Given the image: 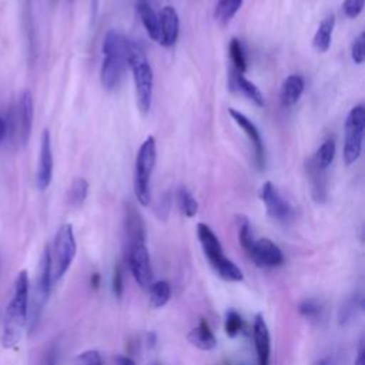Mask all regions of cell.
<instances>
[{
    "instance_id": "6da1fadb",
    "label": "cell",
    "mask_w": 365,
    "mask_h": 365,
    "mask_svg": "<svg viewBox=\"0 0 365 365\" xmlns=\"http://www.w3.org/2000/svg\"><path fill=\"white\" fill-rule=\"evenodd\" d=\"M29 275L23 269L14 278L13 287L0 309V342L3 348H14L29 322Z\"/></svg>"
},
{
    "instance_id": "7a4b0ae2",
    "label": "cell",
    "mask_w": 365,
    "mask_h": 365,
    "mask_svg": "<svg viewBox=\"0 0 365 365\" xmlns=\"http://www.w3.org/2000/svg\"><path fill=\"white\" fill-rule=\"evenodd\" d=\"M130 40L117 30H110L103 41V64L100 68V81L108 91L115 90L127 70V53Z\"/></svg>"
},
{
    "instance_id": "3957f363",
    "label": "cell",
    "mask_w": 365,
    "mask_h": 365,
    "mask_svg": "<svg viewBox=\"0 0 365 365\" xmlns=\"http://www.w3.org/2000/svg\"><path fill=\"white\" fill-rule=\"evenodd\" d=\"M4 117L6 140L9 144L19 150L26 147L30 140L34 117V103L31 93L24 90L7 108Z\"/></svg>"
},
{
    "instance_id": "277c9868",
    "label": "cell",
    "mask_w": 365,
    "mask_h": 365,
    "mask_svg": "<svg viewBox=\"0 0 365 365\" xmlns=\"http://www.w3.org/2000/svg\"><path fill=\"white\" fill-rule=\"evenodd\" d=\"M127 64L133 73L137 106L143 114H147L151 108V100H153V84H154L153 68L145 57L143 47L138 43H134L131 40L128 44Z\"/></svg>"
},
{
    "instance_id": "5b68a950",
    "label": "cell",
    "mask_w": 365,
    "mask_h": 365,
    "mask_svg": "<svg viewBox=\"0 0 365 365\" xmlns=\"http://www.w3.org/2000/svg\"><path fill=\"white\" fill-rule=\"evenodd\" d=\"M197 235L200 240V244L202 247V251L208 259V262L212 265L215 272L225 281L238 282L242 279V271L224 255L221 242L218 237L214 234V231L204 222H198L197 225Z\"/></svg>"
},
{
    "instance_id": "8992f818",
    "label": "cell",
    "mask_w": 365,
    "mask_h": 365,
    "mask_svg": "<svg viewBox=\"0 0 365 365\" xmlns=\"http://www.w3.org/2000/svg\"><path fill=\"white\" fill-rule=\"evenodd\" d=\"M50 251V274H51V281L56 282L58 281L70 268L76 251H77V244L74 238V231L73 225L66 222L60 225L54 235V241L51 248L48 247Z\"/></svg>"
},
{
    "instance_id": "52a82bcc",
    "label": "cell",
    "mask_w": 365,
    "mask_h": 365,
    "mask_svg": "<svg viewBox=\"0 0 365 365\" xmlns=\"http://www.w3.org/2000/svg\"><path fill=\"white\" fill-rule=\"evenodd\" d=\"M157 157L155 148V138L148 135L144 143L140 145V150L135 157V173H134V194L137 201L147 207L151 201L150 192V180L154 170Z\"/></svg>"
},
{
    "instance_id": "ba28073f",
    "label": "cell",
    "mask_w": 365,
    "mask_h": 365,
    "mask_svg": "<svg viewBox=\"0 0 365 365\" xmlns=\"http://www.w3.org/2000/svg\"><path fill=\"white\" fill-rule=\"evenodd\" d=\"M365 130V107L358 104L352 107L345 120V140H344V163L354 164L362 151V137Z\"/></svg>"
},
{
    "instance_id": "9c48e42d",
    "label": "cell",
    "mask_w": 365,
    "mask_h": 365,
    "mask_svg": "<svg viewBox=\"0 0 365 365\" xmlns=\"http://www.w3.org/2000/svg\"><path fill=\"white\" fill-rule=\"evenodd\" d=\"M51 274H50V251L48 247L44 248L41 259H40V267H38V274L36 278L34 289H33V297H31V305H29V327L33 329L36 324L40 319L41 311L47 302L50 289H51Z\"/></svg>"
},
{
    "instance_id": "30bf717a",
    "label": "cell",
    "mask_w": 365,
    "mask_h": 365,
    "mask_svg": "<svg viewBox=\"0 0 365 365\" xmlns=\"http://www.w3.org/2000/svg\"><path fill=\"white\" fill-rule=\"evenodd\" d=\"M259 198L265 205L267 214L282 224H287L292 220L294 217V210L289 205V202L281 195L278 188L271 182L267 181L262 184L259 190Z\"/></svg>"
},
{
    "instance_id": "8fae6325",
    "label": "cell",
    "mask_w": 365,
    "mask_h": 365,
    "mask_svg": "<svg viewBox=\"0 0 365 365\" xmlns=\"http://www.w3.org/2000/svg\"><path fill=\"white\" fill-rule=\"evenodd\" d=\"M128 264L131 274L141 288H150L153 279L150 252L145 242H135L128 245Z\"/></svg>"
},
{
    "instance_id": "7c38bea8",
    "label": "cell",
    "mask_w": 365,
    "mask_h": 365,
    "mask_svg": "<svg viewBox=\"0 0 365 365\" xmlns=\"http://www.w3.org/2000/svg\"><path fill=\"white\" fill-rule=\"evenodd\" d=\"M53 178V150H51V137L50 131L46 128L41 133L40 138V151L38 163L36 171V185L40 191L48 188Z\"/></svg>"
},
{
    "instance_id": "4fadbf2b",
    "label": "cell",
    "mask_w": 365,
    "mask_h": 365,
    "mask_svg": "<svg viewBox=\"0 0 365 365\" xmlns=\"http://www.w3.org/2000/svg\"><path fill=\"white\" fill-rule=\"evenodd\" d=\"M250 257L255 262V265L261 268H272L278 267L284 262V255L279 247L268 238L255 240L251 250L248 251Z\"/></svg>"
},
{
    "instance_id": "5bb4252c",
    "label": "cell",
    "mask_w": 365,
    "mask_h": 365,
    "mask_svg": "<svg viewBox=\"0 0 365 365\" xmlns=\"http://www.w3.org/2000/svg\"><path fill=\"white\" fill-rule=\"evenodd\" d=\"M228 113L232 117V120L237 123V125L245 133V135L251 141V144L254 147L255 164H257L258 170H264V165H265V150H264V143H262V138H261V134H259L258 128L241 111H238L235 108H228Z\"/></svg>"
},
{
    "instance_id": "9a60e30c",
    "label": "cell",
    "mask_w": 365,
    "mask_h": 365,
    "mask_svg": "<svg viewBox=\"0 0 365 365\" xmlns=\"http://www.w3.org/2000/svg\"><path fill=\"white\" fill-rule=\"evenodd\" d=\"M160 38L158 43L164 47H173L178 38L180 20L173 6H164L158 13Z\"/></svg>"
},
{
    "instance_id": "2e32d148",
    "label": "cell",
    "mask_w": 365,
    "mask_h": 365,
    "mask_svg": "<svg viewBox=\"0 0 365 365\" xmlns=\"http://www.w3.org/2000/svg\"><path fill=\"white\" fill-rule=\"evenodd\" d=\"M252 336H254L258 365H268L269 354H271V339H269V331H268L267 322L261 314H258L254 319Z\"/></svg>"
},
{
    "instance_id": "e0dca14e",
    "label": "cell",
    "mask_w": 365,
    "mask_h": 365,
    "mask_svg": "<svg viewBox=\"0 0 365 365\" xmlns=\"http://www.w3.org/2000/svg\"><path fill=\"white\" fill-rule=\"evenodd\" d=\"M228 87L231 91L242 94L244 97L251 100L258 107H262L265 104L264 96L259 91V88L252 81L245 78L242 73H240L237 70H231L230 78H228Z\"/></svg>"
},
{
    "instance_id": "ac0fdd59",
    "label": "cell",
    "mask_w": 365,
    "mask_h": 365,
    "mask_svg": "<svg viewBox=\"0 0 365 365\" xmlns=\"http://www.w3.org/2000/svg\"><path fill=\"white\" fill-rule=\"evenodd\" d=\"M188 341L201 351H211L217 346V338L214 336L210 324L202 318L197 327L188 332Z\"/></svg>"
},
{
    "instance_id": "d6986e66",
    "label": "cell",
    "mask_w": 365,
    "mask_h": 365,
    "mask_svg": "<svg viewBox=\"0 0 365 365\" xmlns=\"http://www.w3.org/2000/svg\"><path fill=\"white\" fill-rule=\"evenodd\" d=\"M307 173L311 182V192L317 202H324L327 200V178L325 170L319 168L312 157L307 161Z\"/></svg>"
},
{
    "instance_id": "ffe728a7",
    "label": "cell",
    "mask_w": 365,
    "mask_h": 365,
    "mask_svg": "<svg viewBox=\"0 0 365 365\" xmlns=\"http://www.w3.org/2000/svg\"><path fill=\"white\" fill-rule=\"evenodd\" d=\"M304 78L298 74H291L288 76L284 83H282V87H281V93H279V98H281V104L284 107H291L294 106L302 91H304Z\"/></svg>"
},
{
    "instance_id": "44dd1931",
    "label": "cell",
    "mask_w": 365,
    "mask_h": 365,
    "mask_svg": "<svg viewBox=\"0 0 365 365\" xmlns=\"http://www.w3.org/2000/svg\"><path fill=\"white\" fill-rule=\"evenodd\" d=\"M137 13H138V17H140L147 34L154 41H158V38H160L158 14L153 10V7L145 0H140L137 3Z\"/></svg>"
},
{
    "instance_id": "7402d4cb",
    "label": "cell",
    "mask_w": 365,
    "mask_h": 365,
    "mask_svg": "<svg viewBox=\"0 0 365 365\" xmlns=\"http://www.w3.org/2000/svg\"><path fill=\"white\" fill-rule=\"evenodd\" d=\"M125 232L128 238V245L135 242H145L144 224L140 214L130 207L125 212Z\"/></svg>"
},
{
    "instance_id": "603a6c76",
    "label": "cell",
    "mask_w": 365,
    "mask_h": 365,
    "mask_svg": "<svg viewBox=\"0 0 365 365\" xmlns=\"http://www.w3.org/2000/svg\"><path fill=\"white\" fill-rule=\"evenodd\" d=\"M334 26H335V17L327 16L318 26L315 36H314V47L321 51L325 53L329 46H331V38H332V31H334Z\"/></svg>"
},
{
    "instance_id": "cb8c5ba5",
    "label": "cell",
    "mask_w": 365,
    "mask_h": 365,
    "mask_svg": "<svg viewBox=\"0 0 365 365\" xmlns=\"http://www.w3.org/2000/svg\"><path fill=\"white\" fill-rule=\"evenodd\" d=\"M335 153H336V145H335V141L332 138H327L321 145L319 148L315 151V154L312 155V160L314 163L327 171V168L332 164L334 158H335Z\"/></svg>"
},
{
    "instance_id": "d4e9b609",
    "label": "cell",
    "mask_w": 365,
    "mask_h": 365,
    "mask_svg": "<svg viewBox=\"0 0 365 365\" xmlns=\"http://www.w3.org/2000/svg\"><path fill=\"white\" fill-rule=\"evenodd\" d=\"M171 297V287L167 281H158L150 285V305L153 308L164 307Z\"/></svg>"
},
{
    "instance_id": "484cf974",
    "label": "cell",
    "mask_w": 365,
    "mask_h": 365,
    "mask_svg": "<svg viewBox=\"0 0 365 365\" xmlns=\"http://www.w3.org/2000/svg\"><path fill=\"white\" fill-rule=\"evenodd\" d=\"M242 0H218L214 10V17L221 24H227L240 10Z\"/></svg>"
},
{
    "instance_id": "4316f807",
    "label": "cell",
    "mask_w": 365,
    "mask_h": 365,
    "mask_svg": "<svg viewBox=\"0 0 365 365\" xmlns=\"http://www.w3.org/2000/svg\"><path fill=\"white\" fill-rule=\"evenodd\" d=\"M87 192H88V182L81 177L74 178L68 188V192H67L68 202L73 207H80L84 202V200L87 198Z\"/></svg>"
},
{
    "instance_id": "83f0119b",
    "label": "cell",
    "mask_w": 365,
    "mask_h": 365,
    "mask_svg": "<svg viewBox=\"0 0 365 365\" xmlns=\"http://www.w3.org/2000/svg\"><path fill=\"white\" fill-rule=\"evenodd\" d=\"M177 202H178V207H180V211L191 218L197 214L198 211V202L197 200L194 198V195L185 188V187H180L178 191H177Z\"/></svg>"
},
{
    "instance_id": "f1b7e54d",
    "label": "cell",
    "mask_w": 365,
    "mask_h": 365,
    "mask_svg": "<svg viewBox=\"0 0 365 365\" xmlns=\"http://www.w3.org/2000/svg\"><path fill=\"white\" fill-rule=\"evenodd\" d=\"M228 51H230V58L232 61L234 70L244 73L247 70V57H245L244 47H242L241 41L238 38H231Z\"/></svg>"
},
{
    "instance_id": "f546056e",
    "label": "cell",
    "mask_w": 365,
    "mask_h": 365,
    "mask_svg": "<svg viewBox=\"0 0 365 365\" xmlns=\"http://www.w3.org/2000/svg\"><path fill=\"white\" fill-rule=\"evenodd\" d=\"M237 230H238V240L241 247L248 252L254 244V235L251 230V224L245 215L237 217Z\"/></svg>"
},
{
    "instance_id": "4dcf8cb0",
    "label": "cell",
    "mask_w": 365,
    "mask_h": 365,
    "mask_svg": "<svg viewBox=\"0 0 365 365\" xmlns=\"http://www.w3.org/2000/svg\"><path fill=\"white\" fill-rule=\"evenodd\" d=\"M362 308V302L358 297H354L348 301H345L341 308H339V314H338V319H339V324L345 325L346 322L352 321L354 317L356 315V312Z\"/></svg>"
},
{
    "instance_id": "1f68e13d",
    "label": "cell",
    "mask_w": 365,
    "mask_h": 365,
    "mask_svg": "<svg viewBox=\"0 0 365 365\" xmlns=\"http://www.w3.org/2000/svg\"><path fill=\"white\" fill-rule=\"evenodd\" d=\"M242 328V319L240 317V314L234 309H230L225 315V322H224V329H225V334L231 338H234L235 335L240 334Z\"/></svg>"
},
{
    "instance_id": "d6a6232c",
    "label": "cell",
    "mask_w": 365,
    "mask_h": 365,
    "mask_svg": "<svg viewBox=\"0 0 365 365\" xmlns=\"http://www.w3.org/2000/svg\"><path fill=\"white\" fill-rule=\"evenodd\" d=\"M298 311H299V314L302 317L314 321V319H317L321 315L322 308H321V305L315 299H305V301H302L299 304Z\"/></svg>"
},
{
    "instance_id": "836d02e7",
    "label": "cell",
    "mask_w": 365,
    "mask_h": 365,
    "mask_svg": "<svg viewBox=\"0 0 365 365\" xmlns=\"http://www.w3.org/2000/svg\"><path fill=\"white\" fill-rule=\"evenodd\" d=\"M73 365H101V356L98 351L96 349H87L80 352L74 361Z\"/></svg>"
},
{
    "instance_id": "e575fe53",
    "label": "cell",
    "mask_w": 365,
    "mask_h": 365,
    "mask_svg": "<svg viewBox=\"0 0 365 365\" xmlns=\"http://www.w3.org/2000/svg\"><path fill=\"white\" fill-rule=\"evenodd\" d=\"M364 43H365V34L359 33L351 47V56L356 64L364 63V58H365V44Z\"/></svg>"
},
{
    "instance_id": "d590c367",
    "label": "cell",
    "mask_w": 365,
    "mask_h": 365,
    "mask_svg": "<svg viewBox=\"0 0 365 365\" xmlns=\"http://www.w3.org/2000/svg\"><path fill=\"white\" fill-rule=\"evenodd\" d=\"M344 13L349 19H355L364 9V0H345L342 4Z\"/></svg>"
},
{
    "instance_id": "8d00e7d4",
    "label": "cell",
    "mask_w": 365,
    "mask_h": 365,
    "mask_svg": "<svg viewBox=\"0 0 365 365\" xmlns=\"http://www.w3.org/2000/svg\"><path fill=\"white\" fill-rule=\"evenodd\" d=\"M123 289H124L123 271H121V267L117 264L113 271V292L117 298H120L123 295Z\"/></svg>"
},
{
    "instance_id": "74e56055",
    "label": "cell",
    "mask_w": 365,
    "mask_h": 365,
    "mask_svg": "<svg viewBox=\"0 0 365 365\" xmlns=\"http://www.w3.org/2000/svg\"><path fill=\"white\" fill-rule=\"evenodd\" d=\"M43 365H57V349L56 346H50L44 355Z\"/></svg>"
},
{
    "instance_id": "f35d334b",
    "label": "cell",
    "mask_w": 365,
    "mask_h": 365,
    "mask_svg": "<svg viewBox=\"0 0 365 365\" xmlns=\"http://www.w3.org/2000/svg\"><path fill=\"white\" fill-rule=\"evenodd\" d=\"M354 365H365V349H364V344L359 345V349H358L356 358H355V361H354Z\"/></svg>"
},
{
    "instance_id": "ab89813d",
    "label": "cell",
    "mask_w": 365,
    "mask_h": 365,
    "mask_svg": "<svg viewBox=\"0 0 365 365\" xmlns=\"http://www.w3.org/2000/svg\"><path fill=\"white\" fill-rule=\"evenodd\" d=\"M168 210H170V198L165 195L160 201V215H161V212H164V218H165V215L168 214Z\"/></svg>"
},
{
    "instance_id": "60d3db41",
    "label": "cell",
    "mask_w": 365,
    "mask_h": 365,
    "mask_svg": "<svg viewBox=\"0 0 365 365\" xmlns=\"http://www.w3.org/2000/svg\"><path fill=\"white\" fill-rule=\"evenodd\" d=\"M115 362H117V365H135V362L130 356H125V355L117 356Z\"/></svg>"
},
{
    "instance_id": "b9f144b4",
    "label": "cell",
    "mask_w": 365,
    "mask_h": 365,
    "mask_svg": "<svg viewBox=\"0 0 365 365\" xmlns=\"http://www.w3.org/2000/svg\"><path fill=\"white\" fill-rule=\"evenodd\" d=\"M6 137V123H4V117L0 114V143L4 140Z\"/></svg>"
},
{
    "instance_id": "7bdbcfd3",
    "label": "cell",
    "mask_w": 365,
    "mask_h": 365,
    "mask_svg": "<svg viewBox=\"0 0 365 365\" xmlns=\"http://www.w3.org/2000/svg\"><path fill=\"white\" fill-rule=\"evenodd\" d=\"M90 284H91L94 288H97V287L100 285V275H98L97 272H94V274L91 275V278H90Z\"/></svg>"
},
{
    "instance_id": "ee69618b",
    "label": "cell",
    "mask_w": 365,
    "mask_h": 365,
    "mask_svg": "<svg viewBox=\"0 0 365 365\" xmlns=\"http://www.w3.org/2000/svg\"><path fill=\"white\" fill-rule=\"evenodd\" d=\"M317 365H331V364H329V361H328V359H321Z\"/></svg>"
}]
</instances>
